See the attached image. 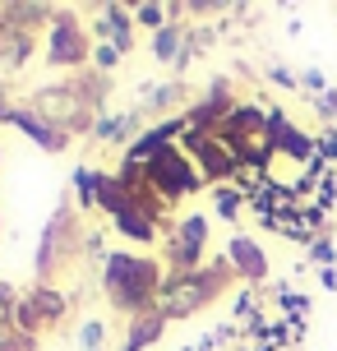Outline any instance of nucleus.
<instances>
[{"mask_svg":"<svg viewBox=\"0 0 337 351\" xmlns=\"http://www.w3.org/2000/svg\"><path fill=\"white\" fill-rule=\"evenodd\" d=\"M153 263H139V259H111L107 263V291L116 296V305H143L153 296Z\"/></svg>","mask_w":337,"mask_h":351,"instance_id":"f257e3e1","label":"nucleus"},{"mask_svg":"<svg viewBox=\"0 0 337 351\" xmlns=\"http://www.w3.org/2000/svg\"><path fill=\"white\" fill-rule=\"evenodd\" d=\"M217 273H227V263H222ZM217 273H195V278H171V282H166V291H162V310H166V315H190V310H199L203 300H213L217 291H222V282H217Z\"/></svg>","mask_w":337,"mask_h":351,"instance_id":"f03ea898","label":"nucleus"},{"mask_svg":"<svg viewBox=\"0 0 337 351\" xmlns=\"http://www.w3.org/2000/svg\"><path fill=\"white\" fill-rule=\"evenodd\" d=\"M153 180H158L166 194H185V190L199 185L195 176H190V162L180 158V153H162V158L153 162Z\"/></svg>","mask_w":337,"mask_h":351,"instance_id":"7ed1b4c3","label":"nucleus"},{"mask_svg":"<svg viewBox=\"0 0 337 351\" xmlns=\"http://www.w3.org/2000/svg\"><path fill=\"white\" fill-rule=\"evenodd\" d=\"M227 254H231V268H236V273H240L245 282H264V278H268V259H264V250L254 245V241L236 236Z\"/></svg>","mask_w":337,"mask_h":351,"instance_id":"20e7f679","label":"nucleus"},{"mask_svg":"<svg viewBox=\"0 0 337 351\" xmlns=\"http://www.w3.org/2000/svg\"><path fill=\"white\" fill-rule=\"evenodd\" d=\"M84 60V37L74 19H60L51 33V65H79Z\"/></svg>","mask_w":337,"mask_h":351,"instance_id":"39448f33","label":"nucleus"},{"mask_svg":"<svg viewBox=\"0 0 337 351\" xmlns=\"http://www.w3.org/2000/svg\"><path fill=\"white\" fill-rule=\"evenodd\" d=\"M37 111H42V116H51L55 125L60 121H79V102H74V93H60V88H51V93H37Z\"/></svg>","mask_w":337,"mask_h":351,"instance_id":"423d86ee","label":"nucleus"},{"mask_svg":"<svg viewBox=\"0 0 337 351\" xmlns=\"http://www.w3.org/2000/svg\"><path fill=\"white\" fill-rule=\"evenodd\" d=\"M97 33H107L111 47L125 51V47H129V14H125L121 5H107V10H102V23H97Z\"/></svg>","mask_w":337,"mask_h":351,"instance_id":"0eeeda50","label":"nucleus"},{"mask_svg":"<svg viewBox=\"0 0 337 351\" xmlns=\"http://www.w3.org/2000/svg\"><path fill=\"white\" fill-rule=\"evenodd\" d=\"M180 14V5H139V10H134V19H139L143 28H166V23H162V19H176Z\"/></svg>","mask_w":337,"mask_h":351,"instance_id":"6e6552de","label":"nucleus"},{"mask_svg":"<svg viewBox=\"0 0 337 351\" xmlns=\"http://www.w3.org/2000/svg\"><path fill=\"white\" fill-rule=\"evenodd\" d=\"M162 333V319H143V324H129V347L125 351H139V347H148V342H153V337Z\"/></svg>","mask_w":337,"mask_h":351,"instance_id":"1a4fd4ad","label":"nucleus"},{"mask_svg":"<svg viewBox=\"0 0 337 351\" xmlns=\"http://www.w3.org/2000/svg\"><path fill=\"white\" fill-rule=\"evenodd\" d=\"M121 231L139 236V241H153V217L148 213H121Z\"/></svg>","mask_w":337,"mask_h":351,"instance_id":"9d476101","label":"nucleus"},{"mask_svg":"<svg viewBox=\"0 0 337 351\" xmlns=\"http://www.w3.org/2000/svg\"><path fill=\"white\" fill-rule=\"evenodd\" d=\"M134 125H139V116H121V121H102L97 125V139H125V134H129V130H134Z\"/></svg>","mask_w":337,"mask_h":351,"instance_id":"9b49d317","label":"nucleus"},{"mask_svg":"<svg viewBox=\"0 0 337 351\" xmlns=\"http://www.w3.org/2000/svg\"><path fill=\"white\" fill-rule=\"evenodd\" d=\"M310 259L319 263V268H333V259H337L333 241H328V236H314V241H310Z\"/></svg>","mask_w":337,"mask_h":351,"instance_id":"f8f14e48","label":"nucleus"},{"mask_svg":"<svg viewBox=\"0 0 337 351\" xmlns=\"http://www.w3.org/2000/svg\"><path fill=\"white\" fill-rule=\"evenodd\" d=\"M176 51H180V28H176V23H166V28L158 33V56H162V60H171Z\"/></svg>","mask_w":337,"mask_h":351,"instance_id":"ddd939ff","label":"nucleus"},{"mask_svg":"<svg viewBox=\"0 0 337 351\" xmlns=\"http://www.w3.org/2000/svg\"><path fill=\"white\" fill-rule=\"evenodd\" d=\"M102 342H107V328H102V319H88V324H84V347L97 351Z\"/></svg>","mask_w":337,"mask_h":351,"instance_id":"4468645a","label":"nucleus"},{"mask_svg":"<svg viewBox=\"0 0 337 351\" xmlns=\"http://www.w3.org/2000/svg\"><path fill=\"white\" fill-rule=\"evenodd\" d=\"M240 204H245V199H240L236 190H217V213H222V217H236Z\"/></svg>","mask_w":337,"mask_h":351,"instance_id":"2eb2a0df","label":"nucleus"},{"mask_svg":"<svg viewBox=\"0 0 337 351\" xmlns=\"http://www.w3.org/2000/svg\"><path fill=\"white\" fill-rule=\"evenodd\" d=\"M319 158L323 162H337V125H328L319 134Z\"/></svg>","mask_w":337,"mask_h":351,"instance_id":"dca6fc26","label":"nucleus"},{"mask_svg":"<svg viewBox=\"0 0 337 351\" xmlns=\"http://www.w3.org/2000/svg\"><path fill=\"white\" fill-rule=\"evenodd\" d=\"M314 106H319V116H328V121L337 125V93H333V88H328L323 97H314Z\"/></svg>","mask_w":337,"mask_h":351,"instance_id":"f3484780","label":"nucleus"},{"mask_svg":"<svg viewBox=\"0 0 337 351\" xmlns=\"http://www.w3.org/2000/svg\"><path fill=\"white\" fill-rule=\"evenodd\" d=\"M301 84L310 88V93H319V97L328 93V88H323V74H319V70H305V79H301Z\"/></svg>","mask_w":337,"mask_h":351,"instance_id":"a211bd4d","label":"nucleus"},{"mask_svg":"<svg viewBox=\"0 0 337 351\" xmlns=\"http://www.w3.org/2000/svg\"><path fill=\"white\" fill-rule=\"evenodd\" d=\"M97 65L111 70V65H116V47H97Z\"/></svg>","mask_w":337,"mask_h":351,"instance_id":"6ab92c4d","label":"nucleus"},{"mask_svg":"<svg viewBox=\"0 0 337 351\" xmlns=\"http://www.w3.org/2000/svg\"><path fill=\"white\" fill-rule=\"evenodd\" d=\"M268 74H273V79H277V84H286V88L296 84V79H291V70H282V65H273V70H268Z\"/></svg>","mask_w":337,"mask_h":351,"instance_id":"aec40b11","label":"nucleus"},{"mask_svg":"<svg viewBox=\"0 0 337 351\" xmlns=\"http://www.w3.org/2000/svg\"><path fill=\"white\" fill-rule=\"evenodd\" d=\"M5 296H10V291L0 287V333H5Z\"/></svg>","mask_w":337,"mask_h":351,"instance_id":"412c9836","label":"nucleus"},{"mask_svg":"<svg viewBox=\"0 0 337 351\" xmlns=\"http://www.w3.org/2000/svg\"><path fill=\"white\" fill-rule=\"evenodd\" d=\"M0 116H10V111H5V102H0Z\"/></svg>","mask_w":337,"mask_h":351,"instance_id":"4be33fe9","label":"nucleus"}]
</instances>
